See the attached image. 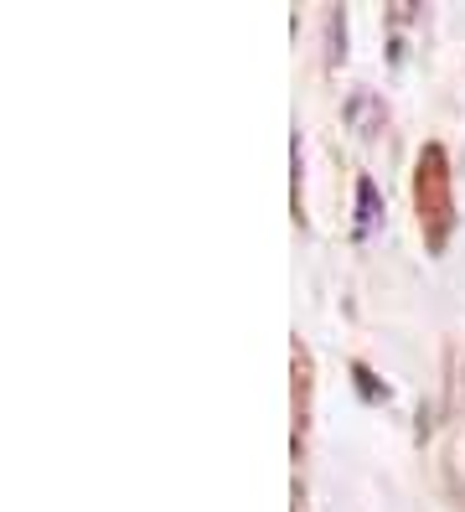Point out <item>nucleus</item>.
Returning <instances> with one entry per match:
<instances>
[{
  "instance_id": "nucleus-1",
  "label": "nucleus",
  "mask_w": 465,
  "mask_h": 512,
  "mask_svg": "<svg viewBox=\"0 0 465 512\" xmlns=\"http://www.w3.org/2000/svg\"><path fill=\"white\" fill-rule=\"evenodd\" d=\"M357 197H362V233H367V223H372V182H362Z\"/></svg>"
}]
</instances>
